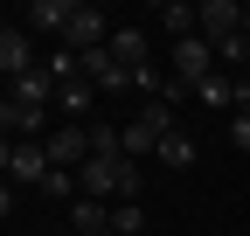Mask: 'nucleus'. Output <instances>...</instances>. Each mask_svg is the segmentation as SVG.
I'll use <instances>...</instances> for the list:
<instances>
[{"label":"nucleus","mask_w":250,"mask_h":236,"mask_svg":"<svg viewBox=\"0 0 250 236\" xmlns=\"http://www.w3.org/2000/svg\"><path fill=\"white\" fill-rule=\"evenodd\" d=\"M229 146H236V153H250V111L229 118Z\"/></svg>","instance_id":"nucleus-18"},{"label":"nucleus","mask_w":250,"mask_h":236,"mask_svg":"<svg viewBox=\"0 0 250 236\" xmlns=\"http://www.w3.org/2000/svg\"><path fill=\"white\" fill-rule=\"evenodd\" d=\"M236 35H243V7H236V0H202V42L223 49Z\"/></svg>","instance_id":"nucleus-6"},{"label":"nucleus","mask_w":250,"mask_h":236,"mask_svg":"<svg viewBox=\"0 0 250 236\" xmlns=\"http://www.w3.org/2000/svg\"><path fill=\"white\" fill-rule=\"evenodd\" d=\"M70 222H77L83 236H111V201H98V195H77V201H70Z\"/></svg>","instance_id":"nucleus-13"},{"label":"nucleus","mask_w":250,"mask_h":236,"mask_svg":"<svg viewBox=\"0 0 250 236\" xmlns=\"http://www.w3.org/2000/svg\"><path fill=\"white\" fill-rule=\"evenodd\" d=\"M146 229V209L139 201H111V236H139Z\"/></svg>","instance_id":"nucleus-16"},{"label":"nucleus","mask_w":250,"mask_h":236,"mask_svg":"<svg viewBox=\"0 0 250 236\" xmlns=\"http://www.w3.org/2000/svg\"><path fill=\"white\" fill-rule=\"evenodd\" d=\"M42 146H49V167H70V174H77V167L90 160V125H62V132H49Z\"/></svg>","instance_id":"nucleus-8"},{"label":"nucleus","mask_w":250,"mask_h":236,"mask_svg":"<svg viewBox=\"0 0 250 236\" xmlns=\"http://www.w3.org/2000/svg\"><path fill=\"white\" fill-rule=\"evenodd\" d=\"M243 35H250V0H243Z\"/></svg>","instance_id":"nucleus-20"},{"label":"nucleus","mask_w":250,"mask_h":236,"mask_svg":"<svg viewBox=\"0 0 250 236\" xmlns=\"http://www.w3.org/2000/svg\"><path fill=\"white\" fill-rule=\"evenodd\" d=\"M0 70H7V83H14V77H28V70H42V63H35V35H28L21 21L0 28Z\"/></svg>","instance_id":"nucleus-4"},{"label":"nucleus","mask_w":250,"mask_h":236,"mask_svg":"<svg viewBox=\"0 0 250 236\" xmlns=\"http://www.w3.org/2000/svg\"><path fill=\"white\" fill-rule=\"evenodd\" d=\"M83 83H90L98 98H104V91H132V70H125L118 56H111V42H104V49H90V56H83Z\"/></svg>","instance_id":"nucleus-5"},{"label":"nucleus","mask_w":250,"mask_h":236,"mask_svg":"<svg viewBox=\"0 0 250 236\" xmlns=\"http://www.w3.org/2000/svg\"><path fill=\"white\" fill-rule=\"evenodd\" d=\"M90 104H98V91H90L83 77L56 91V118H62V125H90Z\"/></svg>","instance_id":"nucleus-11"},{"label":"nucleus","mask_w":250,"mask_h":236,"mask_svg":"<svg viewBox=\"0 0 250 236\" xmlns=\"http://www.w3.org/2000/svg\"><path fill=\"white\" fill-rule=\"evenodd\" d=\"M160 160H167L174 174H188V167H195V139H188V132H167V139H160Z\"/></svg>","instance_id":"nucleus-15"},{"label":"nucleus","mask_w":250,"mask_h":236,"mask_svg":"<svg viewBox=\"0 0 250 236\" xmlns=\"http://www.w3.org/2000/svg\"><path fill=\"white\" fill-rule=\"evenodd\" d=\"M21 28H28V35H62V28H70V0H28Z\"/></svg>","instance_id":"nucleus-9"},{"label":"nucleus","mask_w":250,"mask_h":236,"mask_svg":"<svg viewBox=\"0 0 250 236\" xmlns=\"http://www.w3.org/2000/svg\"><path fill=\"white\" fill-rule=\"evenodd\" d=\"M70 188H77V174H70V167H49V181H42V195H56V201H70Z\"/></svg>","instance_id":"nucleus-17"},{"label":"nucleus","mask_w":250,"mask_h":236,"mask_svg":"<svg viewBox=\"0 0 250 236\" xmlns=\"http://www.w3.org/2000/svg\"><path fill=\"white\" fill-rule=\"evenodd\" d=\"M167 63H174V83H181V91H195V83H208V77H215V42L181 35V42L167 49Z\"/></svg>","instance_id":"nucleus-3"},{"label":"nucleus","mask_w":250,"mask_h":236,"mask_svg":"<svg viewBox=\"0 0 250 236\" xmlns=\"http://www.w3.org/2000/svg\"><path fill=\"white\" fill-rule=\"evenodd\" d=\"M111 56H118L125 70H146V63H153V42H146V28H132V21H125L118 35H111Z\"/></svg>","instance_id":"nucleus-12"},{"label":"nucleus","mask_w":250,"mask_h":236,"mask_svg":"<svg viewBox=\"0 0 250 236\" xmlns=\"http://www.w3.org/2000/svg\"><path fill=\"white\" fill-rule=\"evenodd\" d=\"M0 167H7L14 188H42L49 181V146L42 139H7V146H0Z\"/></svg>","instance_id":"nucleus-2"},{"label":"nucleus","mask_w":250,"mask_h":236,"mask_svg":"<svg viewBox=\"0 0 250 236\" xmlns=\"http://www.w3.org/2000/svg\"><path fill=\"white\" fill-rule=\"evenodd\" d=\"M195 98H202L208 111H236V77H208V83H195Z\"/></svg>","instance_id":"nucleus-14"},{"label":"nucleus","mask_w":250,"mask_h":236,"mask_svg":"<svg viewBox=\"0 0 250 236\" xmlns=\"http://www.w3.org/2000/svg\"><path fill=\"white\" fill-rule=\"evenodd\" d=\"M0 125H7V139H49V104L7 98V104H0Z\"/></svg>","instance_id":"nucleus-7"},{"label":"nucleus","mask_w":250,"mask_h":236,"mask_svg":"<svg viewBox=\"0 0 250 236\" xmlns=\"http://www.w3.org/2000/svg\"><path fill=\"white\" fill-rule=\"evenodd\" d=\"M153 21H160L174 42H181V35H202V7H195V0H160V7H153Z\"/></svg>","instance_id":"nucleus-10"},{"label":"nucleus","mask_w":250,"mask_h":236,"mask_svg":"<svg viewBox=\"0 0 250 236\" xmlns=\"http://www.w3.org/2000/svg\"><path fill=\"white\" fill-rule=\"evenodd\" d=\"M236 111H250V77H236ZM229 111V118H236Z\"/></svg>","instance_id":"nucleus-19"},{"label":"nucleus","mask_w":250,"mask_h":236,"mask_svg":"<svg viewBox=\"0 0 250 236\" xmlns=\"http://www.w3.org/2000/svg\"><path fill=\"white\" fill-rule=\"evenodd\" d=\"M77 195L139 201V160H83V167H77Z\"/></svg>","instance_id":"nucleus-1"}]
</instances>
